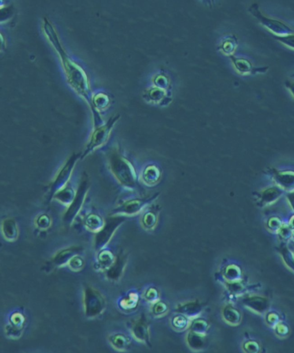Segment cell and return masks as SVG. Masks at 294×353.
<instances>
[{"label": "cell", "instance_id": "7c38bea8", "mask_svg": "<svg viewBox=\"0 0 294 353\" xmlns=\"http://www.w3.org/2000/svg\"><path fill=\"white\" fill-rule=\"evenodd\" d=\"M144 223L147 228H151L156 223V216L153 212L147 213L144 218Z\"/></svg>", "mask_w": 294, "mask_h": 353}, {"label": "cell", "instance_id": "8fae6325", "mask_svg": "<svg viewBox=\"0 0 294 353\" xmlns=\"http://www.w3.org/2000/svg\"><path fill=\"white\" fill-rule=\"evenodd\" d=\"M86 224L88 228L93 231L101 230L104 226V222L100 217L95 214H91L87 217Z\"/></svg>", "mask_w": 294, "mask_h": 353}, {"label": "cell", "instance_id": "52a82bcc", "mask_svg": "<svg viewBox=\"0 0 294 353\" xmlns=\"http://www.w3.org/2000/svg\"><path fill=\"white\" fill-rule=\"evenodd\" d=\"M86 293L85 303L87 314L94 316L100 313L104 306L102 297L93 290H88Z\"/></svg>", "mask_w": 294, "mask_h": 353}, {"label": "cell", "instance_id": "8992f818", "mask_svg": "<svg viewBox=\"0 0 294 353\" xmlns=\"http://www.w3.org/2000/svg\"><path fill=\"white\" fill-rule=\"evenodd\" d=\"M123 221V219L120 217L110 218L106 222L105 225L103 227L100 232H98L97 237V243L100 245H103L108 242L110 237L117 227Z\"/></svg>", "mask_w": 294, "mask_h": 353}, {"label": "cell", "instance_id": "277c9868", "mask_svg": "<svg viewBox=\"0 0 294 353\" xmlns=\"http://www.w3.org/2000/svg\"><path fill=\"white\" fill-rule=\"evenodd\" d=\"M88 188V182L83 181L80 183L79 188L75 194L72 203L69 205L67 212L65 215V220L68 222H72L82 207L84 198H85Z\"/></svg>", "mask_w": 294, "mask_h": 353}, {"label": "cell", "instance_id": "7a4b0ae2", "mask_svg": "<svg viewBox=\"0 0 294 353\" xmlns=\"http://www.w3.org/2000/svg\"><path fill=\"white\" fill-rule=\"evenodd\" d=\"M80 157H81L80 154H73L66 162L50 186V196L51 198L54 197L55 193L64 189V186L71 178L73 169L74 168L77 161Z\"/></svg>", "mask_w": 294, "mask_h": 353}, {"label": "cell", "instance_id": "3957f363", "mask_svg": "<svg viewBox=\"0 0 294 353\" xmlns=\"http://www.w3.org/2000/svg\"><path fill=\"white\" fill-rule=\"evenodd\" d=\"M112 126V123H108L106 126L99 128L94 131L93 135H91L85 150L80 157L81 159H83V158L85 157L95 149L104 145L107 141Z\"/></svg>", "mask_w": 294, "mask_h": 353}, {"label": "cell", "instance_id": "5b68a950", "mask_svg": "<svg viewBox=\"0 0 294 353\" xmlns=\"http://www.w3.org/2000/svg\"><path fill=\"white\" fill-rule=\"evenodd\" d=\"M250 12L252 13L257 19L263 24L264 26L270 29L272 31L277 33V34H283V33H288L292 30L280 21L268 19L264 17L258 9V6L256 4L253 5L249 9Z\"/></svg>", "mask_w": 294, "mask_h": 353}, {"label": "cell", "instance_id": "ba28073f", "mask_svg": "<svg viewBox=\"0 0 294 353\" xmlns=\"http://www.w3.org/2000/svg\"><path fill=\"white\" fill-rule=\"evenodd\" d=\"M143 206V201L131 200L126 202L113 211L114 214L133 215L137 214Z\"/></svg>", "mask_w": 294, "mask_h": 353}, {"label": "cell", "instance_id": "4fadbf2b", "mask_svg": "<svg viewBox=\"0 0 294 353\" xmlns=\"http://www.w3.org/2000/svg\"><path fill=\"white\" fill-rule=\"evenodd\" d=\"M236 67L238 69L239 71L242 72H248L251 71L252 69V65L250 62L247 60H241L237 61L236 63Z\"/></svg>", "mask_w": 294, "mask_h": 353}, {"label": "cell", "instance_id": "9c48e42d", "mask_svg": "<svg viewBox=\"0 0 294 353\" xmlns=\"http://www.w3.org/2000/svg\"><path fill=\"white\" fill-rule=\"evenodd\" d=\"M2 230L4 237L9 241L14 240L17 237L16 224L12 219H7L3 222Z\"/></svg>", "mask_w": 294, "mask_h": 353}, {"label": "cell", "instance_id": "5bb4252c", "mask_svg": "<svg viewBox=\"0 0 294 353\" xmlns=\"http://www.w3.org/2000/svg\"><path fill=\"white\" fill-rule=\"evenodd\" d=\"M281 42L286 44V45L294 48V35H289L284 36H278L276 37Z\"/></svg>", "mask_w": 294, "mask_h": 353}, {"label": "cell", "instance_id": "6da1fadb", "mask_svg": "<svg viewBox=\"0 0 294 353\" xmlns=\"http://www.w3.org/2000/svg\"><path fill=\"white\" fill-rule=\"evenodd\" d=\"M110 169L119 181L127 186L133 185L135 176L130 164L118 154H113L110 158Z\"/></svg>", "mask_w": 294, "mask_h": 353}, {"label": "cell", "instance_id": "30bf717a", "mask_svg": "<svg viewBox=\"0 0 294 353\" xmlns=\"http://www.w3.org/2000/svg\"><path fill=\"white\" fill-rule=\"evenodd\" d=\"M75 194L72 189L70 187L62 189L55 194L53 197L65 204H71L74 198Z\"/></svg>", "mask_w": 294, "mask_h": 353}]
</instances>
